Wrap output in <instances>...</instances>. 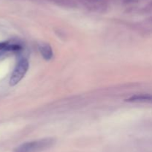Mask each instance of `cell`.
<instances>
[{
    "label": "cell",
    "mask_w": 152,
    "mask_h": 152,
    "mask_svg": "<svg viewBox=\"0 0 152 152\" xmlns=\"http://www.w3.org/2000/svg\"><path fill=\"white\" fill-rule=\"evenodd\" d=\"M7 43H0V51L1 50H6V48L7 46Z\"/></svg>",
    "instance_id": "obj_5"
},
{
    "label": "cell",
    "mask_w": 152,
    "mask_h": 152,
    "mask_svg": "<svg viewBox=\"0 0 152 152\" xmlns=\"http://www.w3.org/2000/svg\"><path fill=\"white\" fill-rule=\"evenodd\" d=\"M53 144L52 139H43L36 141L28 142L16 149V152H39L50 148Z\"/></svg>",
    "instance_id": "obj_1"
},
{
    "label": "cell",
    "mask_w": 152,
    "mask_h": 152,
    "mask_svg": "<svg viewBox=\"0 0 152 152\" xmlns=\"http://www.w3.org/2000/svg\"><path fill=\"white\" fill-rule=\"evenodd\" d=\"M39 50L45 59L49 60L53 56V52L50 46L48 44H42L39 46Z\"/></svg>",
    "instance_id": "obj_3"
},
{
    "label": "cell",
    "mask_w": 152,
    "mask_h": 152,
    "mask_svg": "<svg viewBox=\"0 0 152 152\" xmlns=\"http://www.w3.org/2000/svg\"><path fill=\"white\" fill-rule=\"evenodd\" d=\"M28 67L29 63L26 59H22L19 61L10 76L9 81L10 86H15L23 78L28 71Z\"/></svg>",
    "instance_id": "obj_2"
},
{
    "label": "cell",
    "mask_w": 152,
    "mask_h": 152,
    "mask_svg": "<svg viewBox=\"0 0 152 152\" xmlns=\"http://www.w3.org/2000/svg\"><path fill=\"white\" fill-rule=\"evenodd\" d=\"M128 101H145V102H152V95H140L132 97Z\"/></svg>",
    "instance_id": "obj_4"
}]
</instances>
